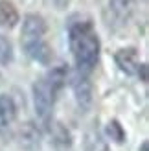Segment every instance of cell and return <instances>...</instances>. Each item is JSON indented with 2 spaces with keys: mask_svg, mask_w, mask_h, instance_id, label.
<instances>
[{
  "mask_svg": "<svg viewBox=\"0 0 149 151\" xmlns=\"http://www.w3.org/2000/svg\"><path fill=\"white\" fill-rule=\"evenodd\" d=\"M107 134L110 137V140H114L116 144H123L125 142V131L122 124L118 122V120H110L107 124Z\"/></svg>",
  "mask_w": 149,
  "mask_h": 151,
  "instance_id": "4fadbf2b",
  "label": "cell"
},
{
  "mask_svg": "<svg viewBox=\"0 0 149 151\" xmlns=\"http://www.w3.org/2000/svg\"><path fill=\"white\" fill-rule=\"evenodd\" d=\"M68 42L77 72L88 74L94 70L100 59V37L92 20H77L68 26Z\"/></svg>",
  "mask_w": 149,
  "mask_h": 151,
  "instance_id": "6da1fadb",
  "label": "cell"
},
{
  "mask_svg": "<svg viewBox=\"0 0 149 151\" xmlns=\"http://www.w3.org/2000/svg\"><path fill=\"white\" fill-rule=\"evenodd\" d=\"M114 63L123 74L133 76L136 72V66H138V50L135 46L120 48L114 54Z\"/></svg>",
  "mask_w": 149,
  "mask_h": 151,
  "instance_id": "52a82bcc",
  "label": "cell"
},
{
  "mask_svg": "<svg viewBox=\"0 0 149 151\" xmlns=\"http://www.w3.org/2000/svg\"><path fill=\"white\" fill-rule=\"evenodd\" d=\"M138 78H140V81H147V65L145 63H138V66H136V72H135Z\"/></svg>",
  "mask_w": 149,
  "mask_h": 151,
  "instance_id": "9a60e30c",
  "label": "cell"
},
{
  "mask_svg": "<svg viewBox=\"0 0 149 151\" xmlns=\"http://www.w3.org/2000/svg\"><path fill=\"white\" fill-rule=\"evenodd\" d=\"M41 131L33 122H26L19 131V142L24 151H39L41 149Z\"/></svg>",
  "mask_w": 149,
  "mask_h": 151,
  "instance_id": "8992f818",
  "label": "cell"
},
{
  "mask_svg": "<svg viewBox=\"0 0 149 151\" xmlns=\"http://www.w3.org/2000/svg\"><path fill=\"white\" fill-rule=\"evenodd\" d=\"M109 7L118 22H127L136 7V0H109Z\"/></svg>",
  "mask_w": 149,
  "mask_h": 151,
  "instance_id": "9c48e42d",
  "label": "cell"
},
{
  "mask_svg": "<svg viewBox=\"0 0 149 151\" xmlns=\"http://www.w3.org/2000/svg\"><path fill=\"white\" fill-rule=\"evenodd\" d=\"M46 4H50L57 11H63V9H66V7L70 6V0H46Z\"/></svg>",
  "mask_w": 149,
  "mask_h": 151,
  "instance_id": "5bb4252c",
  "label": "cell"
},
{
  "mask_svg": "<svg viewBox=\"0 0 149 151\" xmlns=\"http://www.w3.org/2000/svg\"><path fill=\"white\" fill-rule=\"evenodd\" d=\"M140 151H149V142H142V146H140Z\"/></svg>",
  "mask_w": 149,
  "mask_h": 151,
  "instance_id": "2e32d148",
  "label": "cell"
},
{
  "mask_svg": "<svg viewBox=\"0 0 149 151\" xmlns=\"http://www.w3.org/2000/svg\"><path fill=\"white\" fill-rule=\"evenodd\" d=\"M17 118V105L13 98L7 94H0V133L9 129Z\"/></svg>",
  "mask_w": 149,
  "mask_h": 151,
  "instance_id": "ba28073f",
  "label": "cell"
},
{
  "mask_svg": "<svg viewBox=\"0 0 149 151\" xmlns=\"http://www.w3.org/2000/svg\"><path fill=\"white\" fill-rule=\"evenodd\" d=\"M50 133H52V138H54V142L57 146H61V147H68L70 144H72V137H70V133H68V129L63 125V124H54L52 125V129H50Z\"/></svg>",
  "mask_w": 149,
  "mask_h": 151,
  "instance_id": "8fae6325",
  "label": "cell"
},
{
  "mask_svg": "<svg viewBox=\"0 0 149 151\" xmlns=\"http://www.w3.org/2000/svg\"><path fill=\"white\" fill-rule=\"evenodd\" d=\"M72 90L76 96V101L81 111H88L92 105V83L88 79V74L76 72L72 76Z\"/></svg>",
  "mask_w": 149,
  "mask_h": 151,
  "instance_id": "3957f363",
  "label": "cell"
},
{
  "mask_svg": "<svg viewBox=\"0 0 149 151\" xmlns=\"http://www.w3.org/2000/svg\"><path fill=\"white\" fill-rule=\"evenodd\" d=\"M57 94H59V90L46 79V76H42V78H39L33 83V105H35V112H37V116H39L41 120H44V122H48Z\"/></svg>",
  "mask_w": 149,
  "mask_h": 151,
  "instance_id": "7a4b0ae2",
  "label": "cell"
},
{
  "mask_svg": "<svg viewBox=\"0 0 149 151\" xmlns=\"http://www.w3.org/2000/svg\"><path fill=\"white\" fill-rule=\"evenodd\" d=\"M19 19H20L19 11L13 6V2H9V0H0V26L11 29V28L17 26Z\"/></svg>",
  "mask_w": 149,
  "mask_h": 151,
  "instance_id": "30bf717a",
  "label": "cell"
},
{
  "mask_svg": "<svg viewBox=\"0 0 149 151\" xmlns=\"http://www.w3.org/2000/svg\"><path fill=\"white\" fill-rule=\"evenodd\" d=\"M48 29V24L44 17L37 13H28L24 20H22V41H37L46 33Z\"/></svg>",
  "mask_w": 149,
  "mask_h": 151,
  "instance_id": "277c9868",
  "label": "cell"
},
{
  "mask_svg": "<svg viewBox=\"0 0 149 151\" xmlns=\"http://www.w3.org/2000/svg\"><path fill=\"white\" fill-rule=\"evenodd\" d=\"M13 61V44L6 35H0V65L7 66Z\"/></svg>",
  "mask_w": 149,
  "mask_h": 151,
  "instance_id": "7c38bea8",
  "label": "cell"
},
{
  "mask_svg": "<svg viewBox=\"0 0 149 151\" xmlns=\"http://www.w3.org/2000/svg\"><path fill=\"white\" fill-rule=\"evenodd\" d=\"M22 48L24 52L33 59V61L41 63V65H50L54 59V50L48 42H44L41 39L37 41H22Z\"/></svg>",
  "mask_w": 149,
  "mask_h": 151,
  "instance_id": "5b68a950",
  "label": "cell"
}]
</instances>
